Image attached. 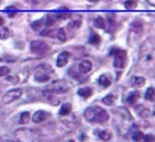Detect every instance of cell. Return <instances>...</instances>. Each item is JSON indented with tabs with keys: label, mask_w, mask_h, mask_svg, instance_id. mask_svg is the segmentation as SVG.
I'll use <instances>...</instances> for the list:
<instances>
[{
	"label": "cell",
	"mask_w": 155,
	"mask_h": 142,
	"mask_svg": "<svg viewBox=\"0 0 155 142\" xmlns=\"http://www.w3.org/2000/svg\"><path fill=\"white\" fill-rule=\"evenodd\" d=\"M10 37V30L8 28L0 29V39H7Z\"/></svg>",
	"instance_id": "27"
},
{
	"label": "cell",
	"mask_w": 155,
	"mask_h": 142,
	"mask_svg": "<svg viewBox=\"0 0 155 142\" xmlns=\"http://www.w3.org/2000/svg\"><path fill=\"white\" fill-rule=\"evenodd\" d=\"M143 140L146 142H154L155 141V136L153 135H148V136H144Z\"/></svg>",
	"instance_id": "33"
},
{
	"label": "cell",
	"mask_w": 155,
	"mask_h": 142,
	"mask_svg": "<svg viewBox=\"0 0 155 142\" xmlns=\"http://www.w3.org/2000/svg\"><path fill=\"white\" fill-rule=\"evenodd\" d=\"M144 99L147 101L155 102V88L154 87H150L147 89L146 93H144Z\"/></svg>",
	"instance_id": "20"
},
{
	"label": "cell",
	"mask_w": 155,
	"mask_h": 142,
	"mask_svg": "<svg viewBox=\"0 0 155 142\" xmlns=\"http://www.w3.org/2000/svg\"><path fill=\"white\" fill-rule=\"evenodd\" d=\"M98 84H99L100 86L106 88V87L110 86V84H112V80H110V78L107 76V74H102V76H100L99 80H98Z\"/></svg>",
	"instance_id": "14"
},
{
	"label": "cell",
	"mask_w": 155,
	"mask_h": 142,
	"mask_svg": "<svg viewBox=\"0 0 155 142\" xmlns=\"http://www.w3.org/2000/svg\"><path fill=\"white\" fill-rule=\"evenodd\" d=\"M49 117H50V115L48 114L47 111H45V110H38V111L35 112L34 116H33V121H34L35 123H41V122H43V121H46Z\"/></svg>",
	"instance_id": "11"
},
{
	"label": "cell",
	"mask_w": 155,
	"mask_h": 142,
	"mask_svg": "<svg viewBox=\"0 0 155 142\" xmlns=\"http://www.w3.org/2000/svg\"><path fill=\"white\" fill-rule=\"evenodd\" d=\"M44 26H45V22H44V19H39L37 20V21L33 22L32 24V29L33 30H39V29L44 28Z\"/></svg>",
	"instance_id": "29"
},
{
	"label": "cell",
	"mask_w": 155,
	"mask_h": 142,
	"mask_svg": "<svg viewBox=\"0 0 155 142\" xmlns=\"http://www.w3.org/2000/svg\"><path fill=\"white\" fill-rule=\"evenodd\" d=\"M5 142H15V141H12V140H7V141H5Z\"/></svg>",
	"instance_id": "36"
},
{
	"label": "cell",
	"mask_w": 155,
	"mask_h": 142,
	"mask_svg": "<svg viewBox=\"0 0 155 142\" xmlns=\"http://www.w3.org/2000/svg\"><path fill=\"white\" fill-rule=\"evenodd\" d=\"M89 43H91V45H99V44L101 43V37H100V35H98L97 33H93L91 38H89Z\"/></svg>",
	"instance_id": "24"
},
{
	"label": "cell",
	"mask_w": 155,
	"mask_h": 142,
	"mask_svg": "<svg viewBox=\"0 0 155 142\" xmlns=\"http://www.w3.org/2000/svg\"><path fill=\"white\" fill-rule=\"evenodd\" d=\"M132 79H133V80H132V84L135 87L140 88V87H143L144 85H146V79L142 78V76H134V78H132Z\"/></svg>",
	"instance_id": "19"
},
{
	"label": "cell",
	"mask_w": 155,
	"mask_h": 142,
	"mask_svg": "<svg viewBox=\"0 0 155 142\" xmlns=\"http://www.w3.org/2000/svg\"><path fill=\"white\" fill-rule=\"evenodd\" d=\"M91 68H93V64H91V62H89V60H82V62L80 63V65H79V70H80V72L83 74L88 73L89 71L91 70Z\"/></svg>",
	"instance_id": "12"
},
{
	"label": "cell",
	"mask_w": 155,
	"mask_h": 142,
	"mask_svg": "<svg viewBox=\"0 0 155 142\" xmlns=\"http://www.w3.org/2000/svg\"><path fill=\"white\" fill-rule=\"evenodd\" d=\"M71 109H72V106H71L70 103H65L62 105L60 109V115L61 116H67L71 112Z\"/></svg>",
	"instance_id": "22"
},
{
	"label": "cell",
	"mask_w": 155,
	"mask_h": 142,
	"mask_svg": "<svg viewBox=\"0 0 155 142\" xmlns=\"http://www.w3.org/2000/svg\"><path fill=\"white\" fill-rule=\"evenodd\" d=\"M116 100H117V95H112V93H110V95H107L106 97H104L103 99H102V102L107 106H113L115 104V102H116Z\"/></svg>",
	"instance_id": "21"
},
{
	"label": "cell",
	"mask_w": 155,
	"mask_h": 142,
	"mask_svg": "<svg viewBox=\"0 0 155 142\" xmlns=\"http://www.w3.org/2000/svg\"><path fill=\"white\" fill-rule=\"evenodd\" d=\"M94 24H95L96 28H99V29H104L105 28V21L102 17H97L94 21Z\"/></svg>",
	"instance_id": "26"
},
{
	"label": "cell",
	"mask_w": 155,
	"mask_h": 142,
	"mask_svg": "<svg viewBox=\"0 0 155 142\" xmlns=\"http://www.w3.org/2000/svg\"><path fill=\"white\" fill-rule=\"evenodd\" d=\"M15 136L19 142H50L44 136L29 128H19L15 131Z\"/></svg>",
	"instance_id": "3"
},
{
	"label": "cell",
	"mask_w": 155,
	"mask_h": 142,
	"mask_svg": "<svg viewBox=\"0 0 155 142\" xmlns=\"http://www.w3.org/2000/svg\"><path fill=\"white\" fill-rule=\"evenodd\" d=\"M3 24H5V20H3V18L1 17V16H0V27L2 26Z\"/></svg>",
	"instance_id": "34"
},
{
	"label": "cell",
	"mask_w": 155,
	"mask_h": 142,
	"mask_svg": "<svg viewBox=\"0 0 155 142\" xmlns=\"http://www.w3.org/2000/svg\"><path fill=\"white\" fill-rule=\"evenodd\" d=\"M138 66L144 72L155 70V38L151 37L144 40L139 49Z\"/></svg>",
	"instance_id": "1"
},
{
	"label": "cell",
	"mask_w": 155,
	"mask_h": 142,
	"mask_svg": "<svg viewBox=\"0 0 155 142\" xmlns=\"http://www.w3.org/2000/svg\"><path fill=\"white\" fill-rule=\"evenodd\" d=\"M127 51L123 50H118L117 53L115 54L114 58V67L117 69H123L127 66Z\"/></svg>",
	"instance_id": "8"
},
{
	"label": "cell",
	"mask_w": 155,
	"mask_h": 142,
	"mask_svg": "<svg viewBox=\"0 0 155 142\" xmlns=\"http://www.w3.org/2000/svg\"><path fill=\"white\" fill-rule=\"evenodd\" d=\"M69 56H70V54H69L68 52H62V53L58 56V60H56V66L61 67V68L66 66V65L68 64Z\"/></svg>",
	"instance_id": "10"
},
{
	"label": "cell",
	"mask_w": 155,
	"mask_h": 142,
	"mask_svg": "<svg viewBox=\"0 0 155 142\" xmlns=\"http://www.w3.org/2000/svg\"><path fill=\"white\" fill-rule=\"evenodd\" d=\"M98 137H99L102 141H110V140L112 139L113 135L110 131H107V129H103V131H98Z\"/></svg>",
	"instance_id": "18"
},
{
	"label": "cell",
	"mask_w": 155,
	"mask_h": 142,
	"mask_svg": "<svg viewBox=\"0 0 155 142\" xmlns=\"http://www.w3.org/2000/svg\"><path fill=\"white\" fill-rule=\"evenodd\" d=\"M143 133L140 131H138V129H135V131L132 133V139H133V141H136V142H139L141 141V140H143Z\"/></svg>",
	"instance_id": "23"
},
{
	"label": "cell",
	"mask_w": 155,
	"mask_h": 142,
	"mask_svg": "<svg viewBox=\"0 0 155 142\" xmlns=\"http://www.w3.org/2000/svg\"><path fill=\"white\" fill-rule=\"evenodd\" d=\"M81 24H82V21L79 19V20H73L72 22L69 24L68 27H70V28H72V29H79L81 27Z\"/></svg>",
	"instance_id": "31"
},
{
	"label": "cell",
	"mask_w": 155,
	"mask_h": 142,
	"mask_svg": "<svg viewBox=\"0 0 155 142\" xmlns=\"http://www.w3.org/2000/svg\"><path fill=\"white\" fill-rule=\"evenodd\" d=\"M149 1V3H150V5H154L155 7V0H148Z\"/></svg>",
	"instance_id": "35"
},
{
	"label": "cell",
	"mask_w": 155,
	"mask_h": 142,
	"mask_svg": "<svg viewBox=\"0 0 155 142\" xmlns=\"http://www.w3.org/2000/svg\"><path fill=\"white\" fill-rule=\"evenodd\" d=\"M10 73V69L8 67L3 66V67H0V78L1 76H5Z\"/></svg>",
	"instance_id": "32"
},
{
	"label": "cell",
	"mask_w": 155,
	"mask_h": 142,
	"mask_svg": "<svg viewBox=\"0 0 155 142\" xmlns=\"http://www.w3.org/2000/svg\"><path fill=\"white\" fill-rule=\"evenodd\" d=\"M22 95V89L21 88H15L12 90L8 91L3 95L2 102L3 104H11L13 102H15L16 100H18Z\"/></svg>",
	"instance_id": "7"
},
{
	"label": "cell",
	"mask_w": 155,
	"mask_h": 142,
	"mask_svg": "<svg viewBox=\"0 0 155 142\" xmlns=\"http://www.w3.org/2000/svg\"><path fill=\"white\" fill-rule=\"evenodd\" d=\"M78 95H81L82 98L87 99V98H91L94 95V90L91 87H83V88H80L78 90Z\"/></svg>",
	"instance_id": "15"
},
{
	"label": "cell",
	"mask_w": 155,
	"mask_h": 142,
	"mask_svg": "<svg viewBox=\"0 0 155 142\" xmlns=\"http://www.w3.org/2000/svg\"><path fill=\"white\" fill-rule=\"evenodd\" d=\"M70 86L65 80H56L52 82L51 85L48 86V90L51 91L52 93H64L69 90Z\"/></svg>",
	"instance_id": "5"
},
{
	"label": "cell",
	"mask_w": 155,
	"mask_h": 142,
	"mask_svg": "<svg viewBox=\"0 0 155 142\" xmlns=\"http://www.w3.org/2000/svg\"><path fill=\"white\" fill-rule=\"evenodd\" d=\"M124 7L129 10H133L137 8V2H136L135 0H127L124 2Z\"/></svg>",
	"instance_id": "28"
},
{
	"label": "cell",
	"mask_w": 155,
	"mask_h": 142,
	"mask_svg": "<svg viewBox=\"0 0 155 142\" xmlns=\"http://www.w3.org/2000/svg\"><path fill=\"white\" fill-rule=\"evenodd\" d=\"M142 22L139 21V20H136L132 24L131 26V32H133L134 34L136 35H140L142 33Z\"/></svg>",
	"instance_id": "16"
},
{
	"label": "cell",
	"mask_w": 155,
	"mask_h": 142,
	"mask_svg": "<svg viewBox=\"0 0 155 142\" xmlns=\"http://www.w3.org/2000/svg\"><path fill=\"white\" fill-rule=\"evenodd\" d=\"M65 142H74V141H72V140H68V141H65Z\"/></svg>",
	"instance_id": "37"
},
{
	"label": "cell",
	"mask_w": 155,
	"mask_h": 142,
	"mask_svg": "<svg viewBox=\"0 0 155 142\" xmlns=\"http://www.w3.org/2000/svg\"><path fill=\"white\" fill-rule=\"evenodd\" d=\"M91 1H97V0H91Z\"/></svg>",
	"instance_id": "38"
},
{
	"label": "cell",
	"mask_w": 155,
	"mask_h": 142,
	"mask_svg": "<svg viewBox=\"0 0 155 142\" xmlns=\"http://www.w3.org/2000/svg\"><path fill=\"white\" fill-rule=\"evenodd\" d=\"M54 36L61 41V43H64L67 40V36H66V32L63 28H60L58 30H54Z\"/></svg>",
	"instance_id": "17"
},
{
	"label": "cell",
	"mask_w": 155,
	"mask_h": 142,
	"mask_svg": "<svg viewBox=\"0 0 155 142\" xmlns=\"http://www.w3.org/2000/svg\"><path fill=\"white\" fill-rule=\"evenodd\" d=\"M83 116L86 119V121L91 123H98V124H105L110 119L108 112L100 106H91L86 108Z\"/></svg>",
	"instance_id": "2"
},
{
	"label": "cell",
	"mask_w": 155,
	"mask_h": 142,
	"mask_svg": "<svg viewBox=\"0 0 155 142\" xmlns=\"http://www.w3.org/2000/svg\"><path fill=\"white\" fill-rule=\"evenodd\" d=\"M31 52L36 55H43L48 51L49 47L44 40H33L30 45Z\"/></svg>",
	"instance_id": "6"
},
{
	"label": "cell",
	"mask_w": 155,
	"mask_h": 142,
	"mask_svg": "<svg viewBox=\"0 0 155 142\" xmlns=\"http://www.w3.org/2000/svg\"><path fill=\"white\" fill-rule=\"evenodd\" d=\"M30 120V114L28 111H24L21 115H20L19 118V123L20 124H27Z\"/></svg>",
	"instance_id": "25"
},
{
	"label": "cell",
	"mask_w": 155,
	"mask_h": 142,
	"mask_svg": "<svg viewBox=\"0 0 155 142\" xmlns=\"http://www.w3.org/2000/svg\"><path fill=\"white\" fill-rule=\"evenodd\" d=\"M44 22H45V27L46 28L49 29L50 27H52L54 24V18L52 17V16H47V18H46L45 20H44Z\"/></svg>",
	"instance_id": "30"
},
{
	"label": "cell",
	"mask_w": 155,
	"mask_h": 142,
	"mask_svg": "<svg viewBox=\"0 0 155 142\" xmlns=\"http://www.w3.org/2000/svg\"><path fill=\"white\" fill-rule=\"evenodd\" d=\"M140 99V92L139 91H132L127 98V103L130 105H135Z\"/></svg>",
	"instance_id": "13"
},
{
	"label": "cell",
	"mask_w": 155,
	"mask_h": 142,
	"mask_svg": "<svg viewBox=\"0 0 155 142\" xmlns=\"http://www.w3.org/2000/svg\"><path fill=\"white\" fill-rule=\"evenodd\" d=\"M52 73V68L49 65H39L35 69L34 79L38 83H46L50 80Z\"/></svg>",
	"instance_id": "4"
},
{
	"label": "cell",
	"mask_w": 155,
	"mask_h": 142,
	"mask_svg": "<svg viewBox=\"0 0 155 142\" xmlns=\"http://www.w3.org/2000/svg\"><path fill=\"white\" fill-rule=\"evenodd\" d=\"M135 111L141 118H149L151 116V110L148 107H146L144 105H142V104L135 105Z\"/></svg>",
	"instance_id": "9"
}]
</instances>
